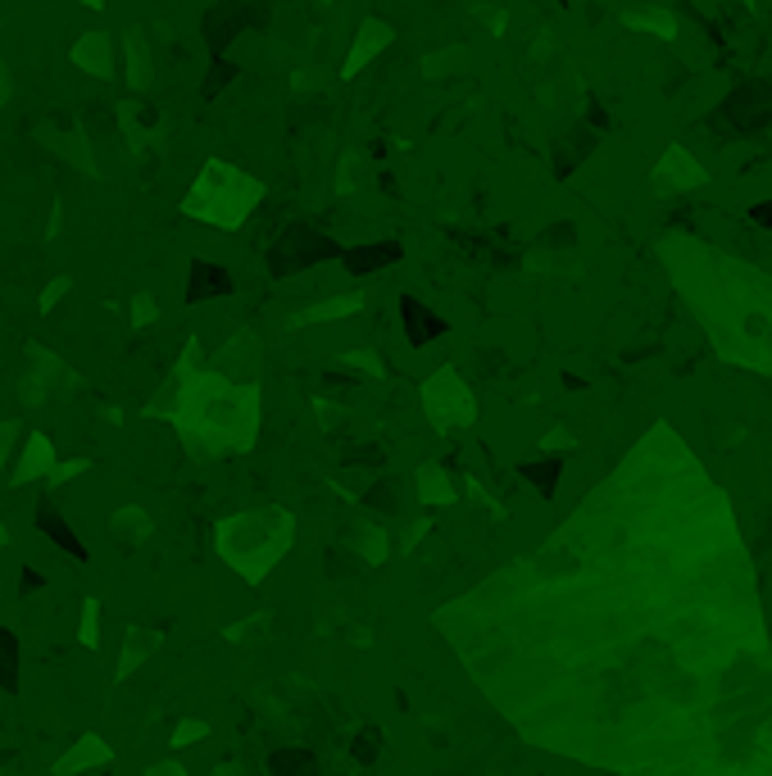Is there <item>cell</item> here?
Returning a JSON list of instances; mask_svg holds the SVG:
<instances>
[{
	"label": "cell",
	"mask_w": 772,
	"mask_h": 776,
	"mask_svg": "<svg viewBox=\"0 0 772 776\" xmlns=\"http://www.w3.org/2000/svg\"><path fill=\"white\" fill-rule=\"evenodd\" d=\"M486 704L618 776H772V640L732 500L654 423L536 550L436 604Z\"/></svg>",
	"instance_id": "6da1fadb"
},
{
	"label": "cell",
	"mask_w": 772,
	"mask_h": 776,
	"mask_svg": "<svg viewBox=\"0 0 772 776\" xmlns=\"http://www.w3.org/2000/svg\"><path fill=\"white\" fill-rule=\"evenodd\" d=\"M659 259L713 350L727 364L772 377V273L686 232H668Z\"/></svg>",
	"instance_id": "7a4b0ae2"
},
{
	"label": "cell",
	"mask_w": 772,
	"mask_h": 776,
	"mask_svg": "<svg viewBox=\"0 0 772 776\" xmlns=\"http://www.w3.org/2000/svg\"><path fill=\"white\" fill-rule=\"evenodd\" d=\"M146 418H164L191 459H237L259 445L264 386H237L205 368V345H182L169 382L146 400Z\"/></svg>",
	"instance_id": "3957f363"
},
{
	"label": "cell",
	"mask_w": 772,
	"mask_h": 776,
	"mask_svg": "<svg viewBox=\"0 0 772 776\" xmlns=\"http://www.w3.org/2000/svg\"><path fill=\"white\" fill-rule=\"evenodd\" d=\"M291 550H296V513L287 504H259L214 522V554L246 586H264Z\"/></svg>",
	"instance_id": "277c9868"
},
{
	"label": "cell",
	"mask_w": 772,
	"mask_h": 776,
	"mask_svg": "<svg viewBox=\"0 0 772 776\" xmlns=\"http://www.w3.org/2000/svg\"><path fill=\"white\" fill-rule=\"evenodd\" d=\"M264 196H268V187L255 173H246L241 164H232V159H205L178 209L191 223L218 227V232H241L246 218L264 205Z\"/></svg>",
	"instance_id": "5b68a950"
},
{
	"label": "cell",
	"mask_w": 772,
	"mask_h": 776,
	"mask_svg": "<svg viewBox=\"0 0 772 776\" xmlns=\"http://www.w3.org/2000/svg\"><path fill=\"white\" fill-rule=\"evenodd\" d=\"M418 404H423V418L436 427L441 436H455V432H468L477 423V395L473 386L459 377V368L441 364L436 373L423 377L418 386Z\"/></svg>",
	"instance_id": "8992f818"
},
{
	"label": "cell",
	"mask_w": 772,
	"mask_h": 776,
	"mask_svg": "<svg viewBox=\"0 0 772 776\" xmlns=\"http://www.w3.org/2000/svg\"><path fill=\"white\" fill-rule=\"evenodd\" d=\"M205 368H214L218 377H228V382H237V386H259L264 382V341H259V332L255 327H237V332L205 359Z\"/></svg>",
	"instance_id": "52a82bcc"
},
{
	"label": "cell",
	"mask_w": 772,
	"mask_h": 776,
	"mask_svg": "<svg viewBox=\"0 0 772 776\" xmlns=\"http://www.w3.org/2000/svg\"><path fill=\"white\" fill-rule=\"evenodd\" d=\"M704 182H709V173H704V164L686 146H668L664 155H659V164H654V173H650V191H654V196L700 191Z\"/></svg>",
	"instance_id": "ba28073f"
},
{
	"label": "cell",
	"mask_w": 772,
	"mask_h": 776,
	"mask_svg": "<svg viewBox=\"0 0 772 776\" xmlns=\"http://www.w3.org/2000/svg\"><path fill=\"white\" fill-rule=\"evenodd\" d=\"M55 463H60V454H55V441L46 432H23L19 450H14V463H10V486L23 491L32 482H50Z\"/></svg>",
	"instance_id": "9c48e42d"
},
{
	"label": "cell",
	"mask_w": 772,
	"mask_h": 776,
	"mask_svg": "<svg viewBox=\"0 0 772 776\" xmlns=\"http://www.w3.org/2000/svg\"><path fill=\"white\" fill-rule=\"evenodd\" d=\"M391 41H396V28H391L386 19H377V14H368V19L355 28V37H350V50H346V59H341V78L346 82L359 78V73H364L368 64L391 46Z\"/></svg>",
	"instance_id": "30bf717a"
},
{
	"label": "cell",
	"mask_w": 772,
	"mask_h": 776,
	"mask_svg": "<svg viewBox=\"0 0 772 776\" xmlns=\"http://www.w3.org/2000/svg\"><path fill=\"white\" fill-rule=\"evenodd\" d=\"M368 295L364 291H341V295H323V300H309L305 309L287 314V327L300 332V327H323V323H346V318L364 314Z\"/></svg>",
	"instance_id": "8fae6325"
},
{
	"label": "cell",
	"mask_w": 772,
	"mask_h": 776,
	"mask_svg": "<svg viewBox=\"0 0 772 776\" xmlns=\"http://www.w3.org/2000/svg\"><path fill=\"white\" fill-rule=\"evenodd\" d=\"M164 649V627H141V622H128L123 631V649H119V663H114V681H132L150 659Z\"/></svg>",
	"instance_id": "7c38bea8"
},
{
	"label": "cell",
	"mask_w": 772,
	"mask_h": 776,
	"mask_svg": "<svg viewBox=\"0 0 772 776\" xmlns=\"http://www.w3.org/2000/svg\"><path fill=\"white\" fill-rule=\"evenodd\" d=\"M114 763V749H109L105 736H96V731H82L78 740H73L69 749H64L55 763H50V772L55 776H87V772H100V767Z\"/></svg>",
	"instance_id": "4fadbf2b"
},
{
	"label": "cell",
	"mask_w": 772,
	"mask_h": 776,
	"mask_svg": "<svg viewBox=\"0 0 772 776\" xmlns=\"http://www.w3.org/2000/svg\"><path fill=\"white\" fill-rule=\"evenodd\" d=\"M69 59H73V69L78 73H87V78H96V82H109L114 78V37L100 32V28L82 32V37L73 41Z\"/></svg>",
	"instance_id": "5bb4252c"
},
{
	"label": "cell",
	"mask_w": 772,
	"mask_h": 776,
	"mask_svg": "<svg viewBox=\"0 0 772 776\" xmlns=\"http://www.w3.org/2000/svg\"><path fill=\"white\" fill-rule=\"evenodd\" d=\"M414 495H418V504H423V509H455V504H459V486L450 482V472L441 468L436 459L418 463V472H414Z\"/></svg>",
	"instance_id": "9a60e30c"
},
{
	"label": "cell",
	"mask_w": 772,
	"mask_h": 776,
	"mask_svg": "<svg viewBox=\"0 0 772 776\" xmlns=\"http://www.w3.org/2000/svg\"><path fill=\"white\" fill-rule=\"evenodd\" d=\"M109 536H114L123 550H137V545H146L150 536H155V518H150V509H141V504H123V509L109 513Z\"/></svg>",
	"instance_id": "2e32d148"
},
{
	"label": "cell",
	"mask_w": 772,
	"mask_h": 776,
	"mask_svg": "<svg viewBox=\"0 0 772 776\" xmlns=\"http://www.w3.org/2000/svg\"><path fill=\"white\" fill-rule=\"evenodd\" d=\"M41 141H46L50 150H60L64 159H69L73 168H82L87 177H100V168H96V155H91V141H87V132L82 128H64V132H55V128H41Z\"/></svg>",
	"instance_id": "e0dca14e"
},
{
	"label": "cell",
	"mask_w": 772,
	"mask_h": 776,
	"mask_svg": "<svg viewBox=\"0 0 772 776\" xmlns=\"http://www.w3.org/2000/svg\"><path fill=\"white\" fill-rule=\"evenodd\" d=\"M123 59H128V87L132 91H150L155 87V59H150V41L141 28L123 32Z\"/></svg>",
	"instance_id": "ac0fdd59"
},
{
	"label": "cell",
	"mask_w": 772,
	"mask_h": 776,
	"mask_svg": "<svg viewBox=\"0 0 772 776\" xmlns=\"http://www.w3.org/2000/svg\"><path fill=\"white\" fill-rule=\"evenodd\" d=\"M346 541L368 568H382V563L391 559V536H386L377 522H355V527L346 531Z\"/></svg>",
	"instance_id": "d6986e66"
},
{
	"label": "cell",
	"mask_w": 772,
	"mask_h": 776,
	"mask_svg": "<svg viewBox=\"0 0 772 776\" xmlns=\"http://www.w3.org/2000/svg\"><path fill=\"white\" fill-rule=\"evenodd\" d=\"M618 19H623V28L650 32V37H659V41H673L677 37V14L664 10V5H641V10L632 5V10H623Z\"/></svg>",
	"instance_id": "ffe728a7"
},
{
	"label": "cell",
	"mask_w": 772,
	"mask_h": 776,
	"mask_svg": "<svg viewBox=\"0 0 772 776\" xmlns=\"http://www.w3.org/2000/svg\"><path fill=\"white\" fill-rule=\"evenodd\" d=\"M337 368H346V373H355V377H368V382H386V377H391L382 350H373V345H350V350H341Z\"/></svg>",
	"instance_id": "44dd1931"
},
{
	"label": "cell",
	"mask_w": 772,
	"mask_h": 776,
	"mask_svg": "<svg viewBox=\"0 0 772 776\" xmlns=\"http://www.w3.org/2000/svg\"><path fill=\"white\" fill-rule=\"evenodd\" d=\"M28 359H32V368H28V377H37L41 386H55V382H73L69 377V368H64V359L55 350H46V345H37V341H28Z\"/></svg>",
	"instance_id": "7402d4cb"
},
{
	"label": "cell",
	"mask_w": 772,
	"mask_h": 776,
	"mask_svg": "<svg viewBox=\"0 0 772 776\" xmlns=\"http://www.w3.org/2000/svg\"><path fill=\"white\" fill-rule=\"evenodd\" d=\"M364 187H368V159L359 155V150H341L332 191H337V196H355V191H364Z\"/></svg>",
	"instance_id": "603a6c76"
},
{
	"label": "cell",
	"mask_w": 772,
	"mask_h": 776,
	"mask_svg": "<svg viewBox=\"0 0 772 776\" xmlns=\"http://www.w3.org/2000/svg\"><path fill=\"white\" fill-rule=\"evenodd\" d=\"M268 636V613H246L241 622H228L223 627V640L228 645H259Z\"/></svg>",
	"instance_id": "cb8c5ba5"
},
{
	"label": "cell",
	"mask_w": 772,
	"mask_h": 776,
	"mask_svg": "<svg viewBox=\"0 0 772 776\" xmlns=\"http://www.w3.org/2000/svg\"><path fill=\"white\" fill-rule=\"evenodd\" d=\"M209 736H214V727H209L205 718H182V722H173L169 745L173 749H191V745H205Z\"/></svg>",
	"instance_id": "d4e9b609"
},
{
	"label": "cell",
	"mask_w": 772,
	"mask_h": 776,
	"mask_svg": "<svg viewBox=\"0 0 772 776\" xmlns=\"http://www.w3.org/2000/svg\"><path fill=\"white\" fill-rule=\"evenodd\" d=\"M78 645L82 649H100V600L87 595L82 600V613H78Z\"/></svg>",
	"instance_id": "484cf974"
},
{
	"label": "cell",
	"mask_w": 772,
	"mask_h": 776,
	"mask_svg": "<svg viewBox=\"0 0 772 776\" xmlns=\"http://www.w3.org/2000/svg\"><path fill=\"white\" fill-rule=\"evenodd\" d=\"M128 318H132V327H137V332H150V327L159 323V300H155V291H137V295H132Z\"/></svg>",
	"instance_id": "4316f807"
},
{
	"label": "cell",
	"mask_w": 772,
	"mask_h": 776,
	"mask_svg": "<svg viewBox=\"0 0 772 776\" xmlns=\"http://www.w3.org/2000/svg\"><path fill=\"white\" fill-rule=\"evenodd\" d=\"M73 291V277L69 273H60V277H50L46 286H41V295H37V309L41 314H50V309H60L64 305V295Z\"/></svg>",
	"instance_id": "83f0119b"
},
{
	"label": "cell",
	"mask_w": 772,
	"mask_h": 776,
	"mask_svg": "<svg viewBox=\"0 0 772 776\" xmlns=\"http://www.w3.org/2000/svg\"><path fill=\"white\" fill-rule=\"evenodd\" d=\"M455 64H468V50L464 46H450V50H441V55H427L423 59V73H427V78H446V69H455Z\"/></svg>",
	"instance_id": "f1b7e54d"
},
{
	"label": "cell",
	"mask_w": 772,
	"mask_h": 776,
	"mask_svg": "<svg viewBox=\"0 0 772 776\" xmlns=\"http://www.w3.org/2000/svg\"><path fill=\"white\" fill-rule=\"evenodd\" d=\"M23 441V427L14 423V418H0V477H5V468L14 463V450H19Z\"/></svg>",
	"instance_id": "f546056e"
},
{
	"label": "cell",
	"mask_w": 772,
	"mask_h": 776,
	"mask_svg": "<svg viewBox=\"0 0 772 776\" xmlns=\"http://www.w3.org/2000/svg\"><path fill=\"white\" fill-rule=\"evenodd\" d=\"M82 472H91V459H60L55 472H50V486H64L73 477H82Z\"/></svg>",
	"instance_id": "4dcf8cb0"
},
{
	"label": "cell",
	"mask_w": 772,
	"mask_h": 776,
	"mask_svg": "<svg viewBox=\"0 0 772 776\" xmlns=\"http://www.w3.org/2000/svg\"><path fill=\"white\" fill-rule=\"evenodd\" d=\"M541 450L555 454V450H577V436L568 432V427H550V432L541 436Z\"/></svg>",
	"instance_id": "1f68e13d"
},
{
	"label": "cell",
	"mask_w": 772,
	"mask_h": 776,
	"mask_svg": "<svg viewBox=\"0 0 772 776\" xmlns=\"http://www.w3.org/2000/svg\"><path fill=\"white\" fill-rule=\"evenodd\" d=\"M473 19H482L491 28V37H505V23H509V10H486V5H473Z\"/></svg>",
	"instance_id": "d6a6232c"
},
{
	"label": "cell",
	"mask_w": 772,
	"mask_h": 776,
	"mask_svg": "<svg viewBox=\"0 0 772 776\" xmlns=\"http://www.w3.org/2000/svg\"><path fill=\"white\" fill-rule=\"evenodd\" d=\"M19 395H23V404H32V409L50 400V391H46V386L37 382V377H23V382H19Z\"/></svg>",
	"instance_id": "836d02e7"
},
{
	"label": "cell",
	"mask_w": 772,
	"mask_h": 776,
	"mask_svg": "<svg viewBox=\"0 0 772 776\" xmlns=\"http://www.w3.org/2000/svg\"><path fill=\"white\" fill-rule=\"evenodd\" d=\"M146 776H191L187 763H178V758H155V763L146 767Z\"/></svg>",
	"instance_id": "e575fe53"
},
{
	"label": "cell",
	"mask_w": 772,
	"mask_h": 776,
	"mask_svg": "<svg viewBox=\"0 0 772 776\" xmlns=\"http://www.w3.org/2000/svg\"><path fill=\"white\" fill-rule=\"evenodd\" d=\"M427 531H432V518H414V522H409V531H405V541H400V550L409 554V550H414V545L427 536Z\"/></svg>",
	"instance_id": "d590c367"
},
{
	"label": "cell",
	"mask_w": 772,
	"mask_h": 776,
	"mask_svg": "<svg viewBox=\"0 0 772 776\" xmlns=\"http://www.w3.org/2000/svg\"><path fill=\"white\" fill-rule=\"evenodd\" d=\"M64 227V200H50V227H46V241H55Z\"/></svg>",
	"instance_id": "8d00e7d4"
},
{
	"label": "cell",
	"mask_w": 772,
	"mask_h": 776,
	"mask_svg": "<svg viewBox=\"0 0 772 776\" xmlns=\"http://www.w3.org/2000/svg\"><path fill=\"white\" fill-rule=\"evenodd\" d=\"M10 96H14V73H10V64L0 59V109L10 105Z\"/></svg>",
	"instance_id": "74e56055"
},
{
	"label": "cell",
	"mask_w": 772,
	"mask_h": 776,
	"mask_svg": "<svg viewBox=\"0 0 772 776\" xmlns=\"http://www.w3.org/2000/svg\"><path fill=\"white\" fill-rule=\"evenodd\" d=\"M10 545V527H5V518H0V550Z\"/></svg>",
	"instance_id": "f35d334b"
},
{
	"label": "cell",
	"mask_w": 772,
	"mask_h": 776,
	"mask_svg": "<svg viewBox=\"0 0 772 776\" xmlns=\"http://www.w3.org/2000/svg\"><path fill=\"white\" fill-rule=\"evenodd\" d=\"M0 776H10V767H0Z\"/></svg>",
	"instance_id": "ab89813d"
}]
</instances>
